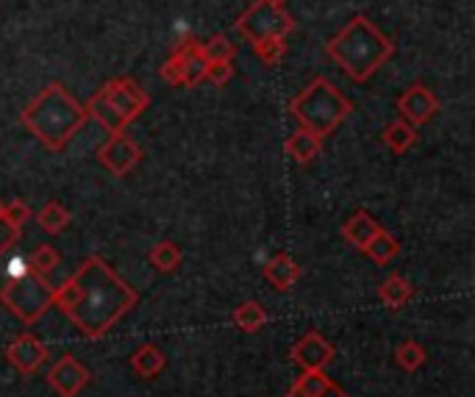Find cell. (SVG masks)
I'll return each instance as SVG.
<instances>
[{"label":"cell","instance_id":"484cf974","mask_svg":"<svg viewBox=\"0 0 475 397\" xmlns=\"http://www.w3.org/2000/svg\"><path fill=\"white\" fill-rule=\"evenodd\" d=\"M395 355H397V365L404 367L406 373L420 370V367L425 365V358H428L425 347L417 345V342H404V345H400V347L395 350Z\"/></svg>","mask_w":475,"mask_h":397},{"label":"cell","instance_id":"83f0119b","mask_svg":"<svg viewBox=\"0 0 475 397\" xmlns=\"http://www.w3.org/2000/svg\"><path fill=\"white\" fill-rule=\"evenodd\" d=\"M203 53H206L209 61H231L234 53H237V48L231 45L228 36L217 33L214 40H209V45H203Z\"/></svg>","mask_w":475,"mask_h":397},{"label":"cell","instance_id":"d6986e66","mask_svg":"<svg viewBox=\"0 0 475 397\" xmlns=\"http://www.w3.org/2000/svg\"><path fill=\"white\" fill-rule=\"evenodd\" d=\"M412 295L414 292H412V286H409V281L404 275H389L381 283V289H378L381 303H387L389 309H404L412 300Z\"/></svg>","mask_w":475,"mask_h":397},{"label":"cell","instance_id":"ac0fdd59","mask_svg":"<svg viewBox=\"0 0 475 397\" xmlns=\"http://www.w3.org/2000/svg\"><path fill=\"white\" fill-rule=\"evenodd\" d=\"M164 367H167V355H164L156 345H142V347L131 355V370H134L139 378H156Z\"/></svg>","mask_w":475,"mask_h":397},{"label":"cell","instance_id":"277c9868","mask_svg":"<svg viewBox=\"0 0 475 397\" xmlns=\"http://www.w3.org/2000/svg\"><path fill=\"white\" fill-rule=\"evenodd\" d=\"M289 108H292V115L301 120V128L317 134L320 139L331 134L350 115L348 97L328 78H314L295 100H292Z\"/></svg>","mask_w":475,"mask_h":397},{"label":"cell","instance_id":"4316f807","mask_svg":"<svg viewBox=\"0 0 475 397\" xmlns=\"http://www.w3.org/2000/svg\"><path fill=\"white\" fill-rule=\"evenodd\" d=\"M28 220H31V208L23 200H14V203L4 206V226L12 231V236H20V231Z\"/></svg>","mask_w":475,"mask_h":397},{"label":"cell","instance_id":"7c38bea8","mask_svg":"<svg viewBox=\"0 0 475 397\" xmlns=\"http://www.w3.org/2000/svg\"><path fill=\"white\" fill-rule=\"evenodd\" d=\"M6 358L28 378V375H33L48 361V347L40 339H36V337H31V334H20L6 347Z\"/></svg>","mask_w":475,"mask_h":397},{"label":"cell","instance_id":"8992f818","mask_svg":"<svg viewBox=\"0 0 475 397\" xmlns=\"http://www.w3.org/2000/svg\"><path fill=\"white\" fill-rule=\"evenodd\" d=\"M53 292L56 289L45 281V275L28 270L23 278L6 281V286L0 289V303L23 322H36L53 306Z\"/></svg>","mask_w":475,"mask_h":397},{"label":"cell","instance_id":"603a6c76","mask_svg":"<svg viewBox=\"0 0 475 397\" xmlns=\"http://www.w3.org/2000/svg\"><path fill=\"white\" fill-rule=\"evenodd\" d=\"M364 253H368V256L376 262V264H387V262H392L397 253H400V245L395 242V236H389L384 228L376 234V239L364 247Z\"/></svg>","mask_w":475,"mask_h":397},{"label":"cell","instance_id":"30bf717a","mask_svg":"<svg viewBox=\"0 0 475 397\" xmlns=\"http://www.w3.org/2000/svg\"><path fill=\"white\" fill-rule=\"evenodd\" d=\"M48 383L59 397H76L89 383V370L76 355H61L48 370Z\"/></svg>","mask_w":475,"mask_h":397},{"label":"cell","instance_id":"44dd1931","mask_svg":"<svg viewBox=\"0 0 475 397\" xmlns=\"http://www.w3.org/2000/svg\"><path fill=\"white\" fill-rule=\"evenodd\" d=\"M234 322L239 325V328H242L245 334H256V331H262L265 325H267V311H265L259 303L247 300V303L237 306V311H234Z\"/></svg>","mask_w":475,"mask_h":397},{"label":"cell","instance_id":"f1b7e54d","mask_svg":"<svg viewBox=\"0 0 475 397\" xmlns=\"http://www.w3.org/2000/svg\"><path fill=\"white\" fill-rule=\"evenodd\" d=\"M253 51L259 53V59L265 64H278L286 53V45H284V40H267L262 45H253Z\"/></svg>","mask_w":475,"mask_h":397},{"label":"cell","instance_id":"7a4b0ae2","mask_svg":"<svg viewBox=\"0 0 475 397\" xmlns=\"http://www.w3.org/2000/svg\"><path fill=\"white\" fill-rule=\"evenodd\" d=\"M20 123L40 136L48 148L61 151L84 123L87 108L72 97L61 84H51L40 97H36L25 112L20 115Z\"/></svg>","mask_w":475,"mask_h":397},{"label":"cell","instance_id":"9c48e42d","mask_svg":"<svg viewBox=\"0 0 475 397\" xmlns=\"http://www.w3.org/2000/svg\"><path fill=\"white\" fill-rule=\"evenodd\" d=\"M98 159L103 162V167L108 172L123 178V175H128L139 164L142 151L136 148V142L126 131H115L112 136H108V142L103 144V148L98 151Z\"/></svg>","mask_w":475,"mask_h":397},{"label":"cell","instance_id":"52a82bcc","mask_svg":"<svg viewBox=\"0 0 475 397\" xmlns=\"http://www.w3.org/2000/svg\"><path fill=\"white\" fill-rule=\"evenodd\" d=\"M237 28L242 31L245 40H250L253 45H262L267 40H284V36L295 28L292 17L270 4V0H256V4L237 20Z\"/></svg>","mask_w":475,"mask_h":397},{"label":"cell","instance_id":"4dcf8cb0","mask_svg":"<svg viewBox=\"0 0 475 397\" xmlns=\"http://www.w3.org/2000/svg\"><path fill=\"white\" fill-rule=\"evenodd\" d=\"M28 270H31V267H28V262H25V259H12V262H9V267H6V278H9V281L23 278Z\"/></svg>","mask_w":475,"mask_h":397},{"label":"cell","instance_id":"6da1fadb","mask_svg":"<svg viewBox=\"0 0 475 397\" xmlns=\"http://www.w3.org/2000/svg\"><path fill=\"white\" fill-rule=\"evenodd\" d=\"M134 303L136 292L100 256H89L53 292V306L89 339H100Z\"/></svg>","mask_w":475,"mask_h":397},{"label":"cell","instance_id":"2e32d148","mask_svg":"<svg viewBox=\"0 0 475 397\" xmlns=\"http://www.w3.org/2000/svg\"><path fill=\"white\" fill-rule=\"evenodd\" d=\"M381 231V226L373 220V217L368 214V211H356L350 220L342 226V236L353 245V247H359V250H364L368 247L373 239H376V234Z\"/></svg>","mask_w":475,"mask_h":397},{"label":"cell","instance_id":"d6a6232c","mask_svg":"<svg viewBox=\"0 0 475 397\" xmlns=\"http://www.w3.org/2000/svg\"><path fill=\"white\" fill-rule=\"evenodd\" d=\"M0 223H4V206H0Z\"/></svg>","mask_w":475,"mask_h":397},{"label":"cell","instance_id":"ba28073f","mask_svg":"<svg viewBox=\"0 0 475 397\" xmlns=\"http://www.w3.org/2000/svg\"><path fill=\"white\" fill-rule=\"evenodd\" d=\"M206 64L209 59L203 53V45L195 40H187V42H181L175 53L162 64L159 76L172 87H181V84L195 87L206 78Z\"/></svg>","mask_w":475,"mask_h":397},{"label":"cell","instance_id":"5bb4252c","mask_svg":"<svg viewBox=\"0 0 475 397\" xmlns=\"http://www.w3.org/2000/svg\"><path fill=\"white\" fill-rule=\"evenodd\" d=\"M286 397H348V394L325 375V370H309L286 392Z\"/></svg>","mask_w":475,"mask_h":397},{"label":"cell","instance_id":"5b68a950","mask_svg":"<svg viewBox=\"0 0 475 397\" xmlns=\"http://www.w3.org/2000/svg\"><path fill=\"white\" fill-rule=\"evenodd\" d=\"M148 106H151L148 92H142L131 78H115L84 108H87V117H95L103 128L115 134V131H126V125L134 123Z\"/></svg>","mask_w":475,"mask_h":397},{"label":"cell","instance_id":"8fae6325","mask_svg":"<svg viewBox=\"0 0 475 397\" xmlns=\"http://www.w3.org/2000/svg\"><path fill=\"white\" fill-rule=\"evenodd\" d=\"M397 112L409 125H425L436 112H440V100L433 97V92L423 84L409 87L404 95L397 97Z\"/></svg>","mask_w":475,"mask_h":397},{"label":"cell","instance_id":"3957f363","mask_svg":"<svg viewBox=\"0 0 475 397\" xmlns=\"http://www.w3.org/2000/svg\"><path fill=\"white\" fill-rule=\"evenodd\" d=\"M328 53L342 64V69L353 81H368L392 56V42L368 17H356L328 42Z\"/></svg>","mask_w":475,"mask_h":397},{"label":"cell","instance_id":"ffe728a7","mask_svg":"<svg viewBox=\"0 0 475 397\" xmlns=\"http://www.w3.org/2000/svg\"><path fill=\"white\" fill-rule=\"evenodd\" d=\"M381 139H384V144L392 151V153H406L412 144L417 142V131H414V125H409L406 120H397V123H392V125H387L384 128V134H381Z\"/></svg>","mask_w":475,"mask_h":397},{"label":"cell","instance_id":"e0dca14e","mask_svg":"<svg viewBox=\"0 0 475 397\" xmlns=\"http://www.w3.org/2000/svg\"><path fill=\"white\" fill-rule=\"evenodd\" d=\"M286 153L295 159L298 164H309L312 159H317L320 156V151H322V139L317 136V134H312V131H306V128H298L295 134H289V139H286Z\"/></svg>","mask_w":475,"mask_h":397},{"label":"cell","instance_id":"cb8c5ba5","mask_svg":"<svg viewBox=\"0 0 475 397\" xmlns=\"http://www.w3.org/2000/svg\"><path fill=\"white\" fill-rule=\"evenodd\" d=\"M151 264L159 270V272H172L178 264H181V250L175 242H159L154 245L151 250Z\"/></svg>","mask_w":475,"mask_h":397},{"label":"cell","instance_id":"4fadbf2b","mask_svg":"<svg viewBox=\"0 0 475 397\" xmlns=\"http://www.w3.org/2000/svg\"><path fill=\"white\" fill-rule=\"evenodd\" d=\"M292 358H295V365L303 373H309V370H325L334 361V347L328 345L317 331H312L295 347H292Z\"/></svg>","mask_w":475,"mask_h":397},{"label":"cell","instance_id":"1f68e13d","mask_svg":"<svg viewBox=\"0 0 475 397\" xmlns=\"http://www.w3.org/2000/svg\"><path fill=\"white\" fill-rule=\"evenodd\" d=\"M270 4H275V6H281V4H284V0H270Z\"/></svg>","mask_w":475,"mask_h":397},{"label":"cell","instance_id":"9a60e30c","mask_svg":"<svg viewBox=\"0 0 475 397\" xmlns=\"http://www.w3.org/2000/svg\"><path fill=\"white\" fill-rule=\"evenodd\" d=\"M265 278L275 289H281V292H289V289L295 286L298 278H301V267L295 264V259H292L289 253H278V256H273L265 264Z\"/></svg>","mask_w":475,"mask_h":397},{"label":"cell","instance_id":"7402d4cb","mask_svg":"<svg viewBox=\"0 0 475 397\" xmlns=\"http://www.w3.org/2000/svg\"><path fill=\"white\" fill-rule=\"evenodd\" d=\"M36 223H40L45 234H61L70 226V211L61 203L51 200L40 214H36Z\"/></svg>","mask_w":475,"mask_h":397},{"label":"cell","instance_id":"d4e9b609","mask_svg":"<svg viewBox=\"0 0 475 397\" xmlns=\"http://www.w3.org/2000/svg\"><path fill=\"white\" fill-rule=\"evenodd\" d=\"M61 256H59V250L53 245H40L33 253H31V259H28V267L33 272H40V275H48L59 267Z\"/></svg>","mask_w":475,"mask_h":397},{"label":"cell","instance_id":"f546056e","mask_svg":"<svg viewBox=\"0 0 475 397\" xmlns=\"http://www.w3.org/2000/svg\"><path fill=\"white\" fill-rule=\"evenodd\" d=\"M231 76H234V67H231V61H209V64H206V78H209L214 87H223V84H228V81H231Z\"/></svg>","mask_w":475,"mask_h":397}]
</instances>
